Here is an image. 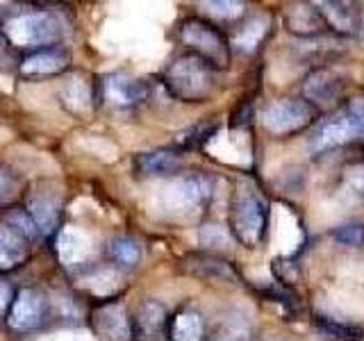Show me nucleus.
<instances>
[{
  "label": "nucleus",
  "instance_id": "obj_13",
  "mask_svg": "<svg viewBox=\"0 0 364 341\" xmlns=\"http://www.w3.org/2000/svg\"><path fill=\"white\" fill-rule=\"evenodd\" d=\"M168 323L171 318L164 310V305L157 301H146L139 307V312H136L132 328L134 335H139L141 339H159L168 335Z\"/></svg>",
  "mask_w": 364,
  "mask_h": 341
},
{
  "label": "nucleus",
  "instance_id": "obj_25",
  "mask_svg": "<svg viewBox=\"0 0 364 341\" xmlns=\"http://www.w3.org/2000/svg\"><path fill=\"white\" fill-rule=\"evenodd\" d=\"M214 132H216V123H198V125H193V128L185 130L178 136V146L182 148V151L200 148Z\"/></svg>",
  "mask_w": 364,
  "mask_h": 341
},
{
  "label": "nucleus",
  "instance_id": "obj_2",
  "mask_svg": "<svg viewBox=\"0 0 364 341\" xmlns=\"http://www.w3.org/2000/svg\"><path fill=\"white\" fill-rule=\"evenodd\" d=\"M164 87L178 100L200 102L210 98L214 89V68L198 55L185 53L168 64L164 71Z\"/></svg>",
  "mask_w": 364,
  "mask_h": 341
},
{
  "label": "nucleus",
  "instance_id": "obj_5",
  "mask_svg": "<svg viewBox=\"0 0 364 341\" xmlns=\"http://www.w3.org/2000/svg\"><path fill=\"white\" fill-rule=\"evenodd\" d=\"M316 107L305 98H280L262 112V125L276 136H289L305 128H314Z\"/></svg>",
  "mask_w": 364,
  "mask_h": 341
},
{
  "label": "nucleus",
  "instance_id": "obj_26",
  "mask_svg": "<svg viewBox=\"0 0 364 341\" xmlns=\"http://www.w3.org/2000/svg\"><path fill=\"white\" fill-rule=\"evenodd\" d=\"M316 328H318V332L326 335L328 339H344V341H350V339H360V335H362L358 328L337 323V321H333V318H323V316L316 318Z\"/></svg>",
  "mask_w": 364,
  "mask_h": 341
},
{
  "label": "nucleus",
  "instance_id": "obj_12",
  "mask_svg": "<svg viewBox=\"0 0 364 341\" xmlns=\"http://www.w3.org/2000/svg\"><path fill=\"white\" fill-rule=\"evenodd\" d=\"M102 89H105V98L109 102H114L117 107H134V105H139L141 100H146V96H148L146 82L128 77L123 73L107 75L105 82H102Z\"/></svg>",
  "mask_w": 364,
  "mask_h": 341
},
{
  "label": "nucleus",
  "instance_id": "obj_6",
  "mask_svg": "<svg viewBox=\"0 0 364 341\" xmlns=\"http://www.w3.org/2000/svg\"><path fill=\"white\" fill-rule=\"evenodd\" d=\"M5 34L14 45H46L62 37V23L48 11H30L18 14L5 23Z\"/></svg>",
  "mask_w": 364,
  "mask_h": 341
},
{
  "label": "nucleus",
  "instance_id": "obj_29",
  "mask_svg": "<svg viewBox=\"0 0 364 341\" xmlns=\"http://www.w3.org/2000/svg\"><path fill=\"white\" fill-rule=\"evenodd\" d=\"M335 239H339L346 246H362L364 244V227L362 225H344L335 232Z\"/></svg>",
  "mask_w": 364,
  "mask_h": 341
},
{
  "label": "nucleus",
  "instance_id": "obj_27",
  "mask_svg": "<svg viewBox=\"0 0 364 341\" xmlns=\"http://www.w3.org/2000/svg\"><path fill=\"white\" fill-rule=\"evenodd\" d=\"M248 339V325H244L242 316H225L223 323L216 332L214 341H246Z\"/></svg>",
  "mask_w": 364,
  "mask_h": 341
},
{
  "label": "nucleus",
  "instance_id": "obj_3",
  "mask_svg": "<svg viewBox=\"0 0 364 341\" xmlns=\"http://www.w3.org/2000/svg\"><path fill=\"white\" fill-rule=\"evenodd\" d=\"M230 232L246 248H257L267 234L269 205L255 189H242L232 196L230 216H228Z\"/></svg>",
  "mask_w": 364,
  "mask_h": 341
},
{
  "label": "nucleus",
  "instance_id": "obj_28",
  "mask_svg": "<svg viewBox=\"0 0 364 341\" xmlns=\"http://www.w3.org/2000/svg\"><path fill=\"white\" fill-rule=\"evenodd\" d=\"M346 189L353 198L364 200V164L353 166L346 173Z\"/></svg>",
  "mask_w": 364,
  "mask_h": 341
},
{
  "label": "nucleus",
  "instance_id": "obj_4",
  "mask_svg": "<svg viewBox=\"0 0 364 341\" xmlns=\"http://www.w3.org/2000/svg\"><path fill=\"white\" fill-rule=\"evenodd\" d=\"M180 41L187 45L189 53L198 55L214 71L228 68L230 64V41L219 26L205 18H187L180 26Z\"/></svg>",
  "mask_w": 364,
  "mask_h": 341
},
{
  "label": "nucleus",
  "instance_id": "obj_9",
  "mask_svg": "<svg viewBox=\"0 0 364 341\" xmlns=\"http://www.w3.org/2000/svg\"><path fill=\"white\" fill-rule=\"evenodd\" d=\"M46 310H48V303H46L43 293L34 289H21L9 307V328L18 330V332L34 330L43 321Z\"/></svg>",
  "mask_w": 364,
  "mask_h": 341
},
{
  "label": "nucleus",
  "instance_id": "obj_31",
  "mask_svg": "<svg viewBox=\"0 0 364 341\" xmlns=\"http://www.w3.org/2000/svg\"><path fill=\"white\" fill-rule=\"evenodd\" d=\"M68 98L75 102V107H89L91 96H89L87 85L80 82V80H77V82H73L71 87H68Z\"/></svg>",
  "mask_w": 364,
  "mask_h": 341
},
{
  "label": "nucleus",
  "instance_id": "obj_20",
  "mask_svg": "<svg viewBox=\"0 0 364 341\" xmlns=\"http://www.w3.org/2000/svg\"><path fill=\"white\" fill-rule=\"evenodd\" d=\"M57 253H60L62 261H66V264H71V266L85 264L89 253H91L89 239L80 230L66 227V230L60 232V239H57Z\"/></svg>",
  "mask_w": 364,
  "mask_h": 341
},
{
  "label": "nucleus",
  "instance_id": "obj_10",
  "mask_svg": "<svg viewBox=\"0 0 364 341\" xmlns=\"http://www.w3.org/2000/svg\"><path fill=\"white\" fill-rule=\"evenodd\" d=\"M91 323H94V330L102 341H130L134 335L128 312L117 303L100 305L94 312Z\"/></svg>",
  "mask_w": 364,
  "mask_h": 341
},
{
  "label": "nucleus",
  "instance_id": "obj_22",
  "mask_svg": "<svg viewBox=\"0 0 364 341\" xmlns=\"http://www.w3.org/2000/svg\"><path fill=\"white\" fill-rule=\"evenodd\" d=\"M66 64H68V57L62 50L50 48V50H39L30 55L28 60L23 62L21 71L32 73V75H53V73L64 71Z\"/></svg>",
  "mask_w": 364,
  "mask_h": 341
},
{
  "label": "nucleus",
  "instance_id": "obj_21",
  "mask_svg": "<svg viewBox=\"0 0 364 341\" xmlns=\"http://www.w3.org/2000/svg\"><path fill=\"white\" fill-rule=\"evenodd\" d=\"M178 191L182 196V202L191 205V207H203V205H208L212 198L214 182L210 175H205V173H191V175L182 178Z\"/></svg>",
  "mask_w": 364,
  "mask_h": 341
},
{
  "label": "nucleus",
  "instance_id": "obj_30",
  "mask_svg": "<svg viewBox=\"0 0 364 341\" xmlns=\"http://www.w3.org/2000/svg\"><path fill=\"white\" fill-rule=\"evenodd\" d=\"M18 191V185L16 180L11 178V173H7V170L0 168V202H7L16 196Z\"/></svg>",
  "mask_w": 364,
  "mask_h": 341
},
{
  "label": "nucleus",
  "instance_id": "obj_16",
  "mask_svg": "<svg viewBox=\"0 0 364 341\" xmlns=\"http://www.w3.org/2000/svg\"><path fill=\"white\" fill-rule=\"evenodd\" d=\"M28 214L37 225V230L48 237L55 232L57 221H60V200L55 196H48V193H37L28 205Z\"/></svg>",
  "mask_w": 364,
  "mask_h": 341
},
{
  "label": "nucleus",
  "instance_id": "obj_7",
  "mask_svg": "<svg viewBox=\"0 0 364 341\" xmlns=\"http://www.w3.org/2000/svg\"><path fill=\"white\" fill-rule=\"evenodd\" d=\"M346 87V80L337 68L333 66H316L307 73L303 82V96L314 107L333 105L335 100L341 98Z\"/></svg>",
  "mask_w": 364,
  "mask_h": 341
},
{
  "label": "nucleus",
  "instance_id": "obj_32",
  "mask_svg": "<svg viewBox=\"0 0 364 341\" xmlns=\"http://www.w3.org/2000/svg\"><path fill=\"white\" fill-rule=\"evenodd\" d=\"M11 303H14L11 301V287L5 280H0V314H3Z\"/></svg>",
  "mask_w": 364,
  "mask_h": 341
},
{
  "label": "nucleus",
  "instance_id": "obj_15",
  "mask_svg": "<svg viewBox=\"0 0 364 341\" xmlns=\"http://www.w3.org/2000/svg\"><path fill=\"white\" fill-rule=\"evenodd\" d=\"M180 166H182V155L173 151V148H155V151L136 155L134 159V168L141 175H171L178 173Z\"/></svg>",
  "mask_w": 364,
  "mask_h": 341
},
{
  "label": "nucleus",
  "instance_id": "obj_8",
  "mask_svg": "<svg viewBox=\"0 0 364 341\" xmlns=\"http://www.w3.org/2000/svg\"><path fill=\"white\" fill-rule=\"evenodd\" d=\"M282 23L291 34L305 39H321L330 32L328 23L314 3H291L282 11Z\"/></svg>",
  "mask_w": 364,
  "mask_h": 341
},
{
  "label": "nucleus",
  "instance_id": "obj_18",
  "mask_svg": "<svg viewBox=\"0 0 364 341\" xmlns=\"http://www.w3.org/2000/svg\"><path fill=\"white\" fill-rule=\"evenodd\" d=\"M28 237L21 234L14 225H0V269H14L28 255Z\"/></svg>",
  "mask_w": 364,
  "mask_h": 341
},
{
  "label": "nucleus",
  "instance_id": "obj_14",
  "mask_svg": "<svg viewBox=\"0 0 364 341\" xmlns=\"http://www.w3.org/2000/svg\"><path fill=\"white\" fill-rule=\"evenodd\" d=\"M185 269L191 276H198L200 280H219V282H237V271L228 264L223 257H216L210 253L187 255Z\"/></svg>",
  "mask_w": 364,
  "mask_h": 341
},
{
  "label": "nucleus",
  "instance_id": "obj_17",
  "mask_svg": "<svg viewBox=\"0 0 364 341\" xmlns=\"http://www.w3.org/2000/svg\"><path fill=\"white\" fill-rule=\"evenodd\" d=\"M269 28H271V21L267 14L250 16L232 34V45H237L242 53H255L259 48V43L264 41V37L269 34Z\"/></svg>",
  "mask_w": 364,
  "mask_h": 341
},
{
  "label": "nucleus",
  "instance_id": "obj_1",
  "mask_svg": "<svg viewBox=\"0 0 364 341\" xmlns=\"http://www.w3.org/2000/svg\"><path fill=\"white\" fill-rule=\"evenodd\" d=\"M348 146L364 148V96L346 100L330 117L316 121L307 136V151L316 157Z\"/></svg>",
  "mask_w": 364,
  "mask_h": 341
},
{
  "label": "nucleus",
  "instance_id": "obj_23",
  "mask_svg": "<svg viewBox=\"0 0 364 341\" xmlns=\"http://www.w3.org/2000/svg\"><path fill=\"white\" fill-rule=\"evenodd\" d=\"M107 255L121 269H134L141 259V248L134 239L128 237H114L107 244Z\"/></svg>",
  "mask_w": 364,
  "mask_h": 341
},
{
  "label": "nucleus",
  "instance_id": "obj_19",
  "mask_svg": "<svg viewBox=\"0 0 364 341\" xmlns=\"http://www.w3.org/2000/svg\"><path fill=\"white\" fill-rule=\"evenodd\" d=\"M168 339L171 341H203L205 339L203 316L196 310H180L176 316H171Z\"/></svg>",
  "mask_w": 364,
  "mask_h": 341
},
{
  "label": "nucleus",
  "instance_id": "obj_11",
  "mask_svg": "<svg viewBox=\"0 0 364 341\" xmlns=\"http://www.w3.org/2000/svg\"><path fill=\"white\" fill-rule=\"evenodd\" d=\"M328 23V30L339 37H355L362 28V11L353 3H339V0H318L314 3Z\"/></svg>",
  "mask_w": 364,
  "mask_h": 341
},
{
  "label": "nucleus",
  "instance_id": "obj_24",
  "mask_svg": "<svg viewBox=\"0 0 364 341\" xmlns=\"http://www.w3.org/2000/svg\"><path fill=\"white\" fill-rule=\"evenodd\" d=\"M205 9V14L212 16V18H219L223 23H230V21H239L244 16V3H237V0H208V3L200 5Z\"/></svg>",
  "mask_w": 364,
  "mask_h": 341
}]
</instances>
